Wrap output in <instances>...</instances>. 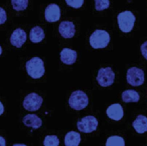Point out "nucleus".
I'll use <instances>...</instances> for the list:
<instances>
[{
  "label": "nucleus",
  "mask_w": 147,
  "mask_h": 146,
  "mask_svg": "<svg viewBox=\"0 0 147 146\" xmlns=\"http://www.w3.org/2000/svg\"><path fill=\"white\" fill-rule=\"evenodd\" d=\"M115 78V74L113 71L111 67L101 68L98 71V74L96 77V80L102 87H109L111 86Z\"/></svg>",
  "instance_id": "7"
},
{
  "label": "nucleus",
  "mask_w": 147,
  "mask_h": 146,
  "mask_svg": "<svg viewBox=\"0 0 147 146\" xmlns=\"http://www.w3.org/2000/svg\"><path fill=\"white\" fill-rule=\"evenodd\" d=\"M26 40L27 34L22 28H16V30H14L10 36V43L12 44V46L17 48H20L26 42Z\"/></svg>",
  "instance_id": "12"
},
{
  "label": "nucleus",
  "mask_w": 147,
  "mask_h": 146,
  "mask_svg": "<svg viewBox=\"0 0 147 146\" xmlns=\"http://www.w3.org/2000/svg\"><path fill=\"white\" fill-rule=\"evenodd\" d=\"M3 112H4V107L2 104V102H0V115H2L3 114Z\"/></svg>",
  "instance_id": "27"
},
{
  "label": "nucleus",
  "mask_w": 147,
  "mask_h": 146,
  "mask_svg": "<svg viewBox=\"0 0 147 146\" xmlns=\"http://www.w3.org/2000/svg\"><path fill=\"white\" fill-rule=\"evenodd\" d=\"M11 4L15 10L21 11L26 9L28 4V0H11Z\"/></svg>",
  "instance_id": "20"
},
{
  "label": "nucleus",
  "mask_w": 147,
  "mask_h": 146,
  "mask_svg": "<svg viewBox=\"0 0 147 146\" xmlns=\"http://www.w3.org/2000/svg\"><path fill=\"white\" fill-rule=\"evenodd\" d=\"M78 58V53L76 51L70 48H64L60 52V60L65 65H73Z\"/></svg>",
  "instance_id": "13"
},
{
  "label": "nucleus",
  "mask_w": 147,
  "mask_h": 146,
  "mask_svg": "<svg viewBox=\"0 0 147 146\" xmlns=\"http://www.w3.org/2000/svg\"><path fill=\"white\" fill-rule=\"evenodd\" d=\"M89 104V97L83 90H75L69 98L70 107L77 111L84 109Z\"/></svg>",
  "instance_id": "3"
},
{
  "label": "nucleus",
  "mask_w": 147,
  "mask_h": 146,
  "mask_svg": "<svg viewBox=\"0 0 147 146\" xmlns=\"http://www.w3.org/2000/svg\"><path fill=\"white\" fill-rule=\"evenodd\" d=\"M2 54V47H1V46H0V55Z\"/></svg>",
  "instance_id": "29"
},
{
  "label": "nucleus",
  "mask_w": 147,
  "mask_h": 146,
  "mask_svg": "<svg viewBox=\"0 0 147 146\" xmlns=\"http://www.w3.org/2000/svg\"><path fill=\"white\" fill-rule=\"evenodd\" d=\"M77 126L79 132L84 133H90L97 129L98 120L95 116L88 115L79 120L77 123Z\"/></svg>",
  "instance_id": "5"
},
{
  "label": "nucleus",
  "mask_w": 147,
  "mask_h": 146,
  "mask_svg": "<svg viewBox=\"0 0 147 146\" xmlns=\"http://www.w3.org/2000/svg\"><path fill=\"white\" fill-rule=\"evenodd\" d=\"M106 146H125V140L121 136H111L107 139Z\"/></svg>",
  "instance_id": "19"
},
{
  "label": "nucleus",
  "mask_w": 147,
  "mask_h": 146,
  "mask_svg": "<svg viewBox=\"0 0 147 146\" xmlns=\"http://www.w3.org/2000/svg\"><path fill=\"white\" fill-rule=\"evenodd\" d=\"M106 114L109 119L115 120V121H119L124 116V110H123V108L121 104L114 103V104H111L107 108Z\"/></svg>",
  "instance_id": "10"
},
{
  "label": "nucleus",
  "mask_w": 147,
  "mask_h": 146,
  "mask_svg": "<svg viewBox=\"0 0 147 146\" xmlns=\"http://www.w3.org/2000/svg\"><path fill=\"white\" fill-rule=\"evenodd\" d=\"M127 83L134 87L140 86L145 82V73L143 70L138 67H131L127 72Z\"/></svg>",
  "instance_id": "6"
},
{
  "label": "nucleus",
  "mask_w": 147,
  "mask_h": 146,
  "mask_svg": "<svg viewBox=\"0 0 147 146\" xmlns=\"http://www.w3.org/2000/svg\"><path fill=\"white\" fill-rule=\"evenodd\" d=\"M43 102V99L36 93H30L23 100L22 106L27 111L34 112L40 108Z\"/></svg>",
  "instance_id": "8"
},
{
  "label": "nucleus",
  "mask_w": 147,
  "mask_h": 146,
  "mask_svg": "<svg viewBox=\"0 0 147 146\" xmlns=\"http://www.w3.org/2000/svg\"><path fill=\"white\" fill-rule=\"evenodd\" d=\"M121 99L124 102H138L140 101V94L134 89H127L122 92Z\"/></svg>",
  "instance_id": "18"
},
{
  "label": "nucleus",
  "mask_w": 147,
  "mask_h": 146,
  "mask_svg": "<svg viewBox=\"0 0 147 146\" xmlns=\"http://www.w3.org/2000/svg\"><path fill=\"white\" fill-rule=\"evenodd\" d=\"M25 67L28 76L34 79L40 78L45 73L44 62L39 57H34L28 61H27Z\"/></svg>",
  "instance_id": "1"
},
{
  "label": "nucleus",
  "mask_w": 147,
  "mask_h": 146,
  "mask_svg": "<svg viewBox=\"0 0 147 146\" xmlns=\"http://www.w3.org/2000/svg\"><path fill=\"white\" fill-rule=\"evenodd\" d=\"M23 124L27 127L33 129H38L42 126V120L36 114H27L23 117Z\"/></svg>",
  "instance_id": "14"
},
{
  "label": "nucleus",
  "mask_w": 147,
  "mask_h": 146,
  "mask_svg": "<svg viewBox=\"0 0 147 146\" xmlns=\"http://www.w3.org/2000/svg\"><path fill=\"white\" fill-rule=\"evenodd\" d=\"M59 32L62 37L65 39L72 38L75 35V25L72 22L70 21H63L60 22L59 26Z\"/></svg>",
  "instance_id": "11"
},
{
  "label": "nucleus",
  "mask_w": 147,
  "mask_h": 146,
  "mask_svg": "<svg viewBox=\"0 0 147 146\" xmlns=\"http://www.w3.org/2000/svg\"><path fill=\"white\" fill-rule=\"evenodd\" d=\"M95 4L96 10H103L109 7L110 3L109 0H95Z\"/></svg>",
  "instance_id": "22"
},
{
  "label": "nucleus",
  "mask_w": 147,
  "mask_h": 146,
  "mask_svg": "<svg viewBox=\"0 0 147 146\" xmlns=\"http://www.w3.org/2000/svg\"><path fill=\"white\" fill-rule=\"evenodd\" d=\"M0 146H6V141L5 139L0 136Z\"/></svg>",
  "instance_id": "26"
},
{
  "label": "nucleus",
  "mask_w": 147,
  "mask_h": 146,
  "mask_svg": "<svg viewBox=\"0 0 147 146\" xmlns=\"http://www.w3.org/2000/svg\"><path fill=\"white\" fill-rule=\"evenodd\" d=\"M110 41L109 34L102 29H96L90 37V44L94 49L105 48Z\"/></svg>",
  "instance_id": "2"
},
{
  "label": "nucleus",
  "mask_w": 147,
  "mask_h": 146,
  "mask_svg": "<svg viewBox=\"0 0 147 146\" xmlns=\"http://www.w3.org/2000/svg\"><path fill=\"white\" fill-rule=\"evenodd\" d=\"M133 126L134 130L140 133L143 134L147 132V117L145 115H138L135 120L133 122Z\"/></svg>",
  "instance_id": "15"
},
{
  "label": "nucleus",
  "mask_w": 147,
  "mask_h": 146,
  "mask_svg": "<svg viewBox=\"0 0 147 146\" xmlns=\"http://www.w3.org/2000/svg\"><path fill=\"white\" fill-rule=\"evenodd\" d=\"M45 38V34H44V30L39 27H34L29 33V39L33 43H39L41 40H43V39Z\"/></svg>",
  "instance_id": "17"
},
{
  "label": "nucleus",
  "mask_w": 147,
  "mask_h": 146,
  "mask_svg": "<svg viewBox=\"0 0 147 146\" xmlns=\"http://www.w3.org/2000/svg\"><path fill=\"white\" fill-rule=\"evenodd\" d=\"M140 51H141V53L142 55L144 56V58L147 59V41L144 42L141 46H140Z\"/></svg>",
  "instance_id": "25"
},
{
  "label": "nucleus",
  "mask_w": 147,
  "mask_h": 146,
  "mask_svg": "<svg viewBox=\"0 0 147 146\" xmlns=\"http://www.w3.org/2000/svg\"><path fill=\"white\" fill-rule=\"evenodd\" d=\"M13 146H27L26 145H24V144H16V145H14Z\"/></svg>",
  "instance_id": "28"
},
{
  "label": "nucleus",
  "mask_w": 147,
  "mask_h": 146,
  "mask_svg": "<svg viewBox=\"0 0 147 146\" xmlns=\"http://www.w3.org/2000/svg\"><path fill=\"white\" fill-rule=\"evenodd\" d=\"M7 20V15H6V11L0 7V25L4 23L5 21Z\"/></svg>",
  "instance_id": "24"
},
{
  "label": "nucleus",
  "mask_w": 147,
  "mask_h": 146,
  "mask_svg": "<svg viewBox=\"0 0 147 146\" xmlns=\"http://www.w3.org/2000/svg\"><path fill=\"white\" fill-rule=\"evenodd\" d=\"M59 139L56 135H47L45 137L43 141L44 146H59Z\"/></svg>",
  "instance_id": "21"
},
{
  "label": "nucleus",
  "mask_w": 147,
  "mask_h": 146,
  "mask_svg": "<svg viewBox=\"0 0 147 146\" xmlns=\"http://www.w3.org/2000/svg\"><path fill=\"white\" fill-rule=\"evenodd\" d=\"M65 2L69 6L76 9L80 8L84 3V0H65Z\"/></svg>",
  "instance_id": "23"
},
{
  "label": "nucleus",
  "mask_w": 147,
  "mask_h": 146,
  "mask_svg": "<svg viewBox=\"0 0 147 146\" xmlns=\"http://www.w3.org/2000/svg\"><path fill=\"white\" fill-rule=\"evenodd\" d=\"M120 29L124 33H129L132 31L135 22V16L133 12L129 10L123 11L118 15L117 17Z\"/></svg>",
  "instance_id": "4"
},
{
  "label": "nucleus",
  "mask_w": 147,
  "mask_h": 146,
  "mask_svg": "<svg viewBox=\"0 0 147 146\" xmlns=\"http://www.w3.org/2000/svg\"><path fill=\"white\" fill-rule=\"evenodd\" d=\"M60 15H61L60 8L56 3L48 4L45 9V19L49 22L59 21Z\"/></svg>",
  "instance_id": "9"
},
{
  "label": "nucleus",
  "mask_w": 147,
  "mask_h": 146,
  "mask_svg": "<svg viewBox=\"0 0 147 146\" xmlns=\"http://www.w3.org/2000/svg\"><path fill=\"white\" fill-rule=\"evenodd\" d=\"M81 142V136L78 133L71 131L65 136V145L78 146Z\"/></svg>",
  "instance_id": "16"
}]
</instances>
